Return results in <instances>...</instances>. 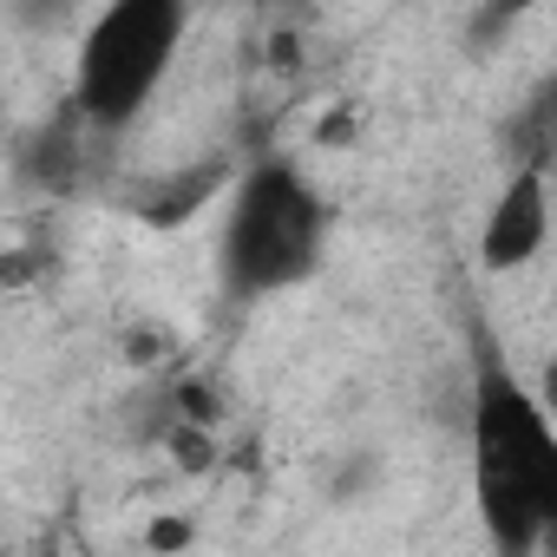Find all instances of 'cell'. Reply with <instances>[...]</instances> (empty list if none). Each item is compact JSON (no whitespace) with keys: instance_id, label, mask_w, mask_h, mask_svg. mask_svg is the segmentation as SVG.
<instances>
[{"instance_id":"cell-2","label":"cell","mask_w":557,"mask_h":557,"mask_svg":"<svg viewBox=\"0 0 557 557\" xmlns=\"http://www.w3.org/2000/svg\"><path fill=\"white\" fill-rule=\"evenodd\" d=\"M322 236H329V210H322L315 184L289 158H262L230 190L216 275L236 302H269L315 275Z\"/></svg>"},{"instance_id":"cell-4","label":"cell","mask_w":557,"mask_h":557,"mask_svg":"<svg viewBox=\"0 0 557 557\" xmlns=\"http://www.w3.org/2000/svg\"><path fill=\"white\" fill-rule=\"evenodd\" d=\"M550 243V177L544 164H518L498 190V203L485 210L479 230V262L492 275H511L524 262H537V249Z\"/></svg>"},{"instance_id":"cell-6","label":"cell","mask_w":557,"mask_h":557,"mask_svg":"<svg viewBox=\"0 0 557 557\" xmlns=\"http://www.w3.org/2000/svg\"><path fill=\"white\" fill-rule=\"evenodd\" d=\"M544 158H550V164H544V171H557V132H550V145H544Z\"/></svg>"},{"instance_id":"cell-5","label":"cell","mask_w":557,"mask_h":557,"mask_svg":"<svg viewBox=\"0 0 557 557\" xmlns=\"http://www.w3.org/2000/svg\"><path fill=\"white\" fill-rule=\"evenodd\" d=\"M537 407L550 413V426H557V355L544 361V374H537Z\"/></svg>"},{"instance_id":"cell-8","label":"cell","mask_w":557,"mask_h":557,"mask_svg":"<svg viewBox=\"0 0 557 557\" xmlns=\"http://www.w3.org/2000/svg\"><path fill=\"white\" fill-rule=\"evenodd\" d=\"M47 557H60V550H47Z\"/></svg>"},{"instance_id":"cell-7","label":"cell","mask_w":557,"mask_h":557,"mask_svg":"<svg viewBox=\"0 0 557 557\" xmlns=\"http://www.w3.org/2000/svg\"><path fill=\"white\" fill-rule=\"evenodd\" d=\"M99 557H145V550H99Z\"/></svg>"},{"instance_id":"cell-3","label":"cell","mask_w":557,"mask_h":557,"mask_svg":"<svg viewBox=\"0 0 557 557\" xmlns=\"http://www.w3.org/2000/svg\"><path fill=\"white\" fill-rule=\"evenodd\" d=\"M190 34V14L177 0H119L106 8L73 60V112L92 132H125L164 86L177 47Z\"/></svg>"},{"instance_id":"cell-1","label":"cell","mask_w":557,"mask_h":557,"mask_svg":"<svg viewBox=\"0 0 557 557\" xmlns=\"http://www.w3.org/2000/svg\"><path fill=\"white\" fill-rule=\"evenodd\" d=\"M466 446L492 557H544L557 537V426L537 407V387H524L492 342H479L472 361Z\"/></svg>"}]
</instances>
